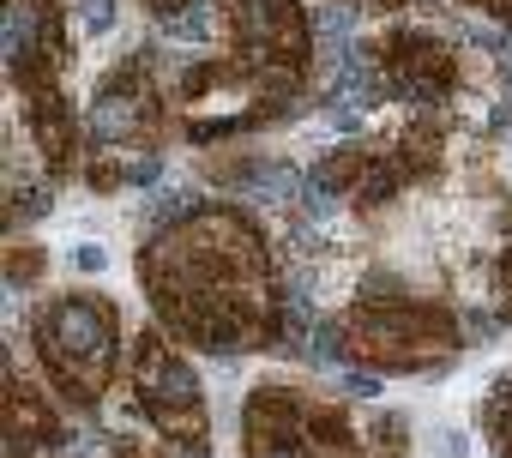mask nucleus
Masks as SVG:
<instances>
[{
  "label": "nucleus",
  "mask_w": 512,
  "mask_h": 458,
  "mask_svg": "<svg viewBox=\"0 0 512 458\" xmlns=\"http://www.w3.org/2000/svg\"><path fill=\"white\" fill-rule=\"evenodd\" d=\"M368 7H380V13H398V7H404V0H368Z\"/></svg>",
  "instance_id": "nucleus-19"
},
{
  "label": "nucleus",
  "mask_w": 512,
  "mask_h": 458,
  "mask_svg": "<svg viewBox=\"0 0 512 458\" xmlns=\"http://www.w3.org/2000/svg\"><path fill=\"white\" fill-rule=\"evenodd\" d=\"M368 49H374L380 79H386V97H398V103H410V109H440V103L458 91V55H452V43H446L434 25L398 19V25H386Z\"/></svg>",
  "instance_id": "nucleus-5"
},
{
  "label": "nucleus",
  "mask_w": 512,
  "mask_h": 458,
  "mask_svg": "<svg viewBox=\"0 0 512 458\" xmlns=\"http://www.w3.org/2000/svg\"><path fill=\"white\" fill-rule=\"evenodd\" d=\"M127 380H133L139 416H145L169 446H205V434H211L205 386H199V374L181 362V350L169 344L163 326H145V332H139L133 362H127Z\"/></svg>",
  "instance_id": "nucleus-4"
},
{
  "label": "nucleus",
  "mask_w": 512,
  "mask_h": 458,
  "mask_svg": "<svg viewBox=\"0 0 512 458\" xmlns=\"http://www.w3.org/2000/svg\"><path fill=\"white\" fill-rule=\"evenodd\" d=\"M79 25H85L91 37H109V31L121 25V0H79Z\"/></svg>",
  "instance_id": "nucleus-12"
},
{
  "label": "nucleus",
  "mask_w": 512,
  "mask_h": 458,
  "mask_svg": "<svg viewBox=\"0 0 512 458\" xmlns=\"http://www.w3.org/2000/svg\"><path fill=\"white\" fill-rule=\"evenodd\" d=\"M139 284L169 338L205 356L284 344V284L266 229L241 205H193L139 248Z\"/></svg>",
  "instance_id": "nucleus-1"
},
{
  "label": "nucleus",
  "mask_w": 512,
  "mask_h": 458,
  "mask_svg": "<svg viewBox=\"0 0 512 458\" xmlns=\"http://www.w3.org/2000/svg\"><path fill=\"white\" fill-rule=\"evenodd\" d=\"M7 79L13 91L31 85H61L73 49H67V25L55 0H7Z\"/></svg>",
  "instance_id": "nucleus-7"
},
{
  "label": "nucleus",
  "mask_w": 512,
  "mask_h": 458,
  "mask_svg": "<svg viewBox=\"0 0 512 458\" xmlns=\"http://www.w3.org/2000/svg\"><path fill=\"white\" fill-rule=\"evenodd\" d=\"M482 428H488V440L500 446V458H512V368L488 386V398H482Z\"/></svg>",
  "instance_id": "nucleus-11"
},
{
  "label": "nucleus",
  "mask_w": 512,
  "mask_h": 458,
  "mask_svg": "<svg viewBox=\"0 0 512 458\" xmlns=\"http://www.w3.org/2000/svg\"><path fill=\"white\" fill-rule=\"evenodd\" d=\"M85 127L97 145H121V151H157L163 139V85H157V61L151 55H127L91 97Z\"/></svg>",
  "instance_id": "nucleus-6"
},
{
  "label": "nucleus",
  "mask_w": 512,
  "mask_h": 458,
  "mask_svg": "<svg viewBox=\"0 0 512 458\" xmlns=\"http://www.w3.org/2000/svg\"><path fill=\"white\" fill-rule=\"evenodd\" d=\"M464 7H476V13H494V19H506V25H512V0H464Z\"/></svg>",
  "instance_id": "nucleus-18"
},
{
  "label": "nucleus",
  "mask_w": 512,
  "mask_h": 458,
  "mask_svg": "<svg viewBox=\"0 0 512 458\" xmlns=\"http://www.w3.org/2000/svg\"><path fill=\"white\" fill-rule=\"evenodd\" d=\"M121 169H127L133 187H157V181H163V157H157V151H127Z\"/></svg>",
  "instance_id": "nucleus-14"
},
{
  "label": "nucleus",
  "mask_w": 512,
  "mask_h": 458,
  "mask_svg": "<svg viewBox=\"0 0 512 458\" xmlns=\"http://www.w3.org/2000/svg\"><path fill=\"white\" fill-rule=\"evenodd\" d=\"M344 362L368 374H428L458 356V314L428 296H356L338 320Z\"/></svg>",
  "instance_id": "nucleus-3"
},
{
  "label": "nucleus",
  "mask_w": 512,
  "mask_h": 458,
  "mask_svg": "<svg viewBox=\"0 0 512 458\" xmlns=\"http://www.w3.org/2000/svg\"><path fill=\"white\" fill-rule=\"evenodd\" d=\"M302 398L296 386H253L241 410V458H314L302 434Z\"/></svg>",
  "instance_id": "nucleus-8"
},
{
  "label": "nucleus",
  "mask_w": 512,
  "mask_h": 458,
  "mask_svg": "<svg viewBox=\"0 0 512 458\" xmlns=\"http://www.w3.org/2000/svg\"><path fill=\"white\" fill-rule=\"evenodd\" d=\"M19 121H25V133L37 139V157H43L55 175H67V169L79 163V121H73V103H67L61 85H31V91H19Z\"/></svg>",
  "instance_id": "nucleus-10"
},
{
  "label": "nucleus",
  "mask_w": 512,
  "mask_h": 458,
  "mask_svg": "<svg viewBox=\"0 0 512 458\" xmlns=\"http://www.w3.org/2000/svg\"><path fill=\"white\" fill-rule=\"evenodd\" d=\"M73 266H79V272H103V266H109V254H103L97 242H79V248H73Z\"/></svg>",
  "instance_id": "nucleus-16"
},
{
  "label": "nucleus",
  "mask_w": 512,
  "mask_h": 458,
  "mask_svg": "<svg viewBox=\"0 0 512 458\" xmlns=\"http://www.w3.org/2000/svg\"><path fill=\"white\" fill-rule=\"evenodd\" d=\"M31 344L43 356L49 386L73 410H97L109 398L115 362H121V314H115L109 296H97V290H61V296L37 302Z\"/></svg>",
  "instance_id": "nucleus-2"
},
{
  "label": "nucleus",
  "mask_w": 512,
  "mask_h": 458,
  "mask_svg": "<svg viewBox=\"0 0 512 458\" xmlns=\"http://www.w3.org/2000/svg\"><path fill=\"white\" fill-rule=\"evenodd\" d=\"M344 392H350V398H380V374H368V368H344Z\"/></svg>",
  "instance_id": "nucleus-15"
},
{
  "label": "nucleus",
  "mask_w": 512,
  "mask_h": 458,
  "mask_svg": "<svg viewBox=\"0 0 512 458\" xmlns=\"http://www.w3.org/2000/svg\"><path fill=\"white\" fill-rule=\"evenodd\" d=\"M49 446H67L61 434V404L25 374L7 362V458H37Z\"/></svg>",
  "instance_id": "nucleus-9"
},
{
  "label": "nucleus",
  "mask_w": 512,
  "mask_h": 458,
  "mask_svg": "<svg viewBox=\"0 0 512 458\" xmlns=\"http://www.w3.org/2000/svg\"><path fill=\"white\" fill-rule=\"evenodd\" d=\"M43 278V248H7V284H37Z\"/></svg>",
  "instance_id": "nucleus-13"
},
{
  "label": "nucleus",
  "mask_w": 512,
  "mask_h": 458,
  "mask_svg": "<svg viewBox=\"0 0 512 458\" xmlns=\"http://www.w3.org/2000/svg\"><path fill=\"white\" fill-rule=\"evenodd\" d=\"M139 7H145V13H151L157 25H163V19H175L181 7H193V0H139Z\"/></svg>",
  "instance_id": "nucleus-17"
}]
</instances>
